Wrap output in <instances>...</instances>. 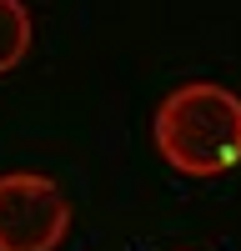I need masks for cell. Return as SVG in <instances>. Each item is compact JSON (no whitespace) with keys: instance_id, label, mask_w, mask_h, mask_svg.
Instances as JSON below:
<instances>
[{"instance_id":"6da1fadb","label":"cell","mask_w":241,"mask_h":251,"mask_svg":"<svg viewBox=\"0 0 241 251\" xmlns=\"http://www.w3.org/2000/svg\"><path fill=\"white\" fill-rule=\"evenodd\" d=\"M151 141L176 176L216 181L241 166V96L216 80H181L161 96Z\"/></svg>"},{"instance_id":"7a4b0ae2","label":"cell","mask_w":241,"mask_h":251,"mask_svg":"<svg viewBox=\"0 0 241 251\" xmlns=\"http://www.w3.org/2000/svg\"><path fill=\"white\" fill-rule=\"evenodd\" d=\"M71 231L66 191L40 171L0 176V251H55Z\"/></svg>"},{"instance_id":"3957f363","label":"cell","mask_w":241,"mask_h":251,"mask_svg":"<svg viewBox=\"0 0 241 251\" xmlns=\"http://www.w3.org/2000/svg\"><path fill=\"white\" fill-rule=\"evenodd\" d=\"M30 35H35L30 10L20 5V0H0V75H5V71H15L20 60H25Z\"/></svg>"}]
</instances>
